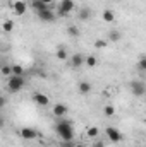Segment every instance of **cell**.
<instances>
[{"label": "cell", "mask_w": 146, "mask_h": 147, "mask_svg": "<svg viewBox=\"0 0 146 147\" xmlns=\"http://www.w3.org/2000/svg\"><path fill=\"white\" fill-rule=\"evenodd\" d=\"M76 9V2L74 0H60L59 3V14L60 16H67L69 12H72Z\"/></svg>", "instance_id": "obj_4"}, {"label": "cell", "mask_w": 146, "mask_h": 147, "mask_svg": "<svg viewBox=\"0 0 146 147\" xmlns=\"http://www.w3.org/2000/svg\"><path fill=\"white\" fill-rule=\"evenodd\" d=\"M36 14H38V17H40V21H43V22H53V21H55V14H53L52 9L40 10V12H36Z\"/></svg>", "instance_id": "obj_7"}, {"label": "cell", "mask_w": 146, "mask_h": 147, "mask_svg": "<svg viewBox=\"0 0 146 147\" xmlns=\"http://www.w3.org/2000/svg\"><path fill=\"white\" fill-rule=\"evenodd\" d=\"M108 39H110V41H113V43H117V41L120 39V33H119V31H115V29H113V31H110Z\"/></svg>", "instance_id": "obj_23"}, {"label": "cell", "mask_w": 146, "mask_h": 147, "mask_svg": "<svg viewBox=\"0 0 146 147\" xmlns=\"http://www.w3.org/2000/svg\"><path fill=\"white\" fill-rule=\"evenodd\" d=\"M103 115H105V116H113V115H115V108H113V106H112V105H107V106H103Z\"/></svg>", "instance_id": "obj_21"}, {"label": "cell", "mask_w": 146, "mask_h": 147, "mask_svg": "<svg viewBox=\"0 0 146 147\" xmlns=\"http://www.w3.org/2000/svg\"><path fill=\"white\" fill-rule=\"evenodd\" d=\"M67 33H69V36H79L77 26H69V28H67Z\"/></svg>", "instance_id": "obj_25"}, {"label": "cell", "mask_w": 146, "mask_h": 147, "mask_svg": "<svg viewBox=\"0 0 146 147\" xmlns=\"http://www.w3.org/2000/svg\"><path fill=\"white\" fill-rule=\"evenodd\" d=\"M24 77L23 75H10L7 77V91L9 92H19L24 87Z\"/></svg>", "instance_id": "obj_2"}, {"label": "cell", "mask_w": 146, "mask_h": 147, "mask_svg": "<svg viewBox=\"0 0 146 147\" xmlns=\"http://www.w3.org/2000/svg\"><path fill=\"white\" fill-rule=\"evenodd\" d=\"M131 91H132L134 96L141 98V96H145V92H146V84L143 80H132L131 82Z\"/></svg>", "instance_id": "obj_5"}, {"label": "cell", "mask_w": 146, "mask_h": 147, "mask_svg": "<svg viewBox=\"0 0 146 147\" xmlns=\"http://www.w3.org/2000/svg\"><path fill=\"white\" fill-rule=\"evenodd\" d=\"M3 125H5V120H3V116H0V130L3 128Z\"/></svg>", "instance_id": "obj_31"}, {"label": "cell", "mask_w": 146, "mask_h": 147, "mask_svg": "<svg viewBox=\"0 0 146 147\" xmlns=\"http://www.w3.org/2000/svg\"><path fill=\"white\" fill-rule=\"evenodd\" d=\"M40 2H43V3L48 5V7H52V3H53V0H40Z\"/></svg>", "instance_id": "obj_28"}, {"label": "cell", "mask_w": 146, "mask_h": 147, "mask_svg": "<svg viewBox=\"0 0 146 147\" xmlns=\"http://www.w3.org/2000/svg\"><path fill=\"white\" fill-rule=\"evenodd\" d=\"M105 135H107V139H108L110 142H120L122 140V134L115 127H107L105 128Z\"/></svg>", "instance_id": "obj_6"}, {"label": "cell", "mask_w": 146, "mask_h": 147, "mask_svg": "<svg viewBox=\"0 0 146 147\" xmlns=\"http://www.w3.org/2000/svg\"><path fill=\"white\" fill-rule=\"evenodd\" d=\"M138 65H139V70H145V69H146V58H145V55H141V57H139V63H138Z\"/></svg>", "instance_id": "obj_26"}, {"label": "cell", "mask_w": 146, "mask_h": 147, "mask_svg": "<svg viewBox=\"0 0 146 147\" xmlns=\"http://www.w3.org/2000/svg\"><path fill=\"white\" fill-rule=\"evenodd\" d=\"M55 57H57V60H62V62H64V60H69V55H67V51H65L62 46H59V48H57Z\"/></svg>", "instance_id": "obj_16"}, {"label": "cell", "mask_w": 146, "mask_h": 147, "mask_svg": "<svg viewBox=\"0 0 146 147\" xmlns=\"http://www.w3.org/2000/svg\"><path fill=\"white\" fill-rule=\"evenodd\" d=\"M91 16H93V12H91V9H88V7L79 9V12H77V19H81V21H89Z\"/></svg>", "instance_id": "obj_11"}, {"label": "cell", "mask_w": 146, "mask_h": 147, "mask_svg": "<svg viewBox=\"0 0 146 147\" xmlns=\"http://www.w3.org/2000/svg\"><path fill=\"white\" fill-rule=\"evenodd\" d=\"M2 31H3V33H12V31H14V21H12V19L3 21V22H2Z\"/></svg>", "instance_id": "obj_14"}, {"label": "cell", "mask_w": 146, "mask_h": 147, "mask_svg": "<svg viewBox=\"0 0 146 147\" xmlns=\"http://www.w3.org/2000/svg\"><path fill=\"white\" fill-rule=\"evenodd\" d=\"M0 74H2L3 77H10V75H12V69H10V65H3V67L0 69Z\"/></svg>", "instance_id": "obj_22"}, {"label": "cell", "mask_w": 146, "mask_h": 147, "mask_svg": "<svg viewBox=\"0 0 146 147\" xmlns=\"http://www.w3.org/2000/svg\"><path fill=\"white\" fill-rule=\"evenodd\" d=\"M60 147H74V146H72V142H62Z\"/></svg>", "instance_id": "obj_30"}, {"label": "cell", "mask_w": 146, "mask_h": 147, "mask_svg": "<svg viewBox=\"0 0 146 147\" xmlns=\"http://www.w3.org/2000/svg\"><path fill=\"white\" fill-rule=\"evenodd\" d=\"M98 134H100L98 127H89V128L86 130V135H88L89 139H96V137H98Z\"/></svg>", "instance_id": "obj_19"}, {"label": "cell", "mask_w": 146, "mask_h": 147, "mask_svg": "<svg viewBox=\"0 0 146 147\" xmlns=\"http://www.w3.org/2000/svg\"><path fill=\"white\" fill-rule=\"evenodd\" d=\"M107 39H96L95 41V48H98V50H103V48H107Z\"/></svg>", "instance_id": "obj_24"}, {"label": "cell", "mask_w": 146, "mask_h": 147, "mask_svg": "<svg viewBox=\"0 0 146 147\" xmlns=\"http://www.w3.org/2000/svg\"><path fill=\"white\" fill-rule=\"evenodd\" d=\"M10 69H12V75H23L24 74V69H23V65H10Z\"/></svg>", "instance_id": "obj_20"}, {"label": "cell", "mask_w": 146, "mask_h": 147, "mask_svg": "<svg viewBox=\"0 0 146 147\" xmlns=\"http://www.w3.org/2000/svg\"><path fill=\"white\" fill-rule=\"evenodd\" d=\"M52 113H53V116H57V118H64V116L67 115V106H65L64 103H57V105L53 106Z\"/></svg>", "instance_id": "obj_10"}, {"label": "cell", "mask_w": 146, "mask_h": 147, "mask_svg": "<svg viewBox=\"0 0 146 147\" xmlns=\"http://www.w3.org/2000/svg\"><path fill=\"white\" fill-rule=\"evenodd\" d=\"M91 89H93V86H91V82H88V80H83V82L77 84V91H79L81 94H89Z\"/></svg>", "instance_id": "obj_12"}, {"label": "cell", "mask_w": 146, "mask_h": 147, "mask_svg": "<svg viewBox=\"0 0 146 147\" xmlns=\"http://www.w3.org/2000/svg\"><path fill=\"white\" fill-rule=\"evenodd\" d=\"M55 130H57V134L60 135L62 142H72L74 128H72V123H71V121H67V120H64V118H62V120L57 123Z\"/></svg>", "instance_id": "obj_1"}, {"label": "cell", "mask_w": 146, "mask_h": 147, "mask_svg": "<svg viewBox=\"0 0 146 147\" xmlns=\"http://www.w3.org/2000/svg\"><path fill=\"white\" fill-rule=\"evenodd\" d=\"M31 7H33L36 12H40V10H45V9H50L48 5H45V3H43V2H40V0H33V2H31Z\"/></svg>", "instance_id": "obj_17"}, {"label": "cell", "mask_w": 146, "mask_h": 147, "mask_svg": "<svg viewBox=\"0 0 146 147\" xmlns=\"http://www.w3.org/2000/svg\"><path fill=\"white\" fill-rule=\"evenodd\" d=\"M102 17H103V21H105V22H113V21H115V14H113L110 9H105V10H103Z\"/></svg>", "instance_id": "obj_15"}, {"label": "cell", "mask_w": 146, "mask_h": 147, "mask_svg": "<svg viewBox=\"0 0 146 147\" xmlns=\"http://www.w3.org/2000/svg\"><path fill=\"white\" fill-rule=\"evenodd\" d=\"M19 137L24 140H36V139H40V134H38V130L31 128V127H23L19 130Z\"/></svg>", "instance_id": "obj_3"}, {"label": "cell", "mask_w": 146, "mask_h": 147, "mask_svg": "<svg viewBox=\"0 0 146 147\" xmlns=\"http://www.w3.org/2000/svg\"><path fill=\"white\" fill-rule=\"evenodd\" d=\"M93 147H105V142H100V140H98V142L93 144Z\"/></svg>", "instance_id": "obj_29"}, {"label": "cell", "mask_w": 146, "mask_h": 147, "mask_svg": "<svg viewBox=\"0 0 146 147\" xmlns=\"http://www.w3.org/2000/svg\"><path fill=\"white\" fill-rule=\"evenodd\" d=\"M5 103H7V99H5L3 96H0V110H2L3 106H5Z\"/></svg>", "instance_id": "obj_27"}, {"label": "cell", "mask_w": 146, "mask_h": 147, "mask_svg": "<svg viewBox=\"0 0 146 147\" xmlns=\"http://www.w3.org/2000/svg\"><path fill=\"white\" fill-rule=\"evenodd\" d=\"M74 147H84V146H83V144H76Z\"/></svg>", "instance_id": "obj_32"}, {"label": "cell", "mask_w": 146, "mask_h": 147, "mask_svg": "<svg viewBox=\"0 0 146 147\" xmlns=\"http://www.w3.org/2000/svg\"><path fill=\"white\" fill-rule=\"evenodd\" d=\"M12 10H14L16 16H24L26 10H28V5H26V2H23V0H17V2L12 3Z\"/></svg>", "instance_id": "obj_8"}, {"label": "cell", "mask_w": 146, "mask_h": 147, "mask_svg": "<svg viewBox=\"0 0 146 147\" xmlns=\"http://www.w3.org/2000/svg\"><path fill=\"white\" fill-rule=\"evenodd\" d=\"M83 63H84V57H83L81 53H76V55L71 57V65H72V67H81Z\"/></svg>", "instance_id": "obj_13"}, {"label": "cell", "mask_w": 146, "mask_h": 147, "mask_svg": "<svg viewBox=\"0 0 146 147\" xmlns=\"http://www.w3.org/2000/svg\"><path fill=\"white\" fill-rule=\"evenodd\" d=\"M84 63H86L88 67H95V65L98 63V58H96L95 55H89V57H84Z\"/></svg>", "instance_id": "obj_18"}, {"label": "cell", "mask_w": 146, "mask_h": 147, "mask_svg": "<svg viewBox=\"0 0 146 147\" xmlns=\"http://www.w3.org/2000/svg\"><path fill=\"white\" fill-rule=\"evenodd\" d=\"M33 101L36 105H40V106H48L50 105V98L46 94H43V92H35L33 94Z\"/></svg>", "instance_id": "obj_9"}]
</instances>
